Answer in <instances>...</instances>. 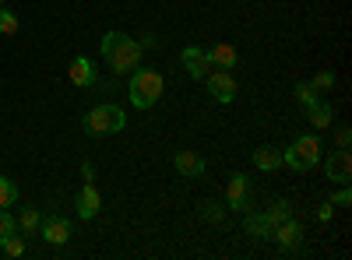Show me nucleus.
<instances>
[{
    "label": "nucleus",
    "mask_w": 352,
    "mask_h": 260,
    "mask_svg": "<svg viewBox=\"0 0 352 260\" xmlns=\"http://www.w3.org/2000/svg\"><path fill=\"white\" fill-rule=\"evenodd\" d=\"M99 49H102L106 64H109L116 74H131V71L141 64V53H144V46H141L138 39L124 36V32H106Z\"/></svg>",
    "instance_id": "1"
},
{
    "label": "nucleus",
    "mask_w": 352,
    "mask_h": 260,
    "mask_svg": "<svg viewBox=\"0 0 352 260\" xmlns=\"http://www.w3.org/2000/svg\"><path fill=\"white\" fill-rule=\"evenodd\" d=\"M162 88H166V81H162V74L152 71V67H138V71L131 74V84H127L134 109H152V106L162 99Z\"/></svg>",
    "instance_id": "2"
},
{
    "label": "nucleus",
    "mask_w": 352,
    "mask_h": 260,
    "mask_svg": "<svg viewBox=\"0 0 352 260\" xmlns=\"http://www.w3.org/2000/svg\"><path fill=\"white\" fill-rule=\"evenodd\" d=\"M127 127V113L120 109V106H109V102H102V106H92L85 113V130L92 134V137H106V134H120Z\"/></svg>",
    "instance_id": "3"
},
{
    "label": "nucleus",
    "mask_w": 352,
    "mask_h": 260,
    "mask_svg": "<svg viewBox=\"0 0 352 260\" xmlns=\"http://www.w3.org/2000/svg\"><path fill=\"white\" fill-rule=\"evenodd\" d=\"M320 162V137L317 134H303L282 152V165H289L292 172H307Z\"/></svg>",
    "instance_id": "4"
},
{
    "label": "nucleus",
    "mask_w": 352,
    "mask_h": 260,
    "mask_svg": "<svg viewBox=\"0 0 352 260\" xmlns=\"http://www.w3.org/2000/svg\"><path fill=\"white\" fill-rule=\"evenodd\" d=\"M204 84H208V95L222 106H229L232 99H236V78H232V71H212L208 78H204Z\"/></svg>",
    "instance_id": "5"
},
{
    "label": "nucleus",
    "mask_w": 352,
    "mask_h": 260,
    "mask_svg": "<svg viewBox=\"0 0 352 260\" xmlns=\"http://www.w3.org/2000/svg\"><path fill=\"white\" fill-rule=\"evenodd\" d=\"M71 233H74L71 218H64V215H50V218H43V225H39V233H36V236H43V243H50V246H64V243L71 239Z\"/></svg>",
    "instance_id": "6"
},
{
    "label": "nucleus",
    "mask_w": 352,
    "mask_h": 260,
    "mask_svg": "<svg viewBox=\"0 0 352 260\" xmlns=\"http://www.w3.org/2000/svg\"><path fill=\"white\" fill-rule=\"evenodd\" d=\"M180 60H184V71H187L190 78H197V81H204V78L215 71L212 60H208V49H201V46H184Z\"/></svg>",
    "instance_id": "7"
},
{
    "label": "nucleus",
    "mask_w": 352,
    "mask_h": 260,
    "mask_svg": "<svg viewBox=\"0 0 352 260\" xmlns=\"http://www.w3.org/2000/svg\"><path fill=\"white\" fill-rule=\"evenodd\" d=\"M324 172H328V180H331V183H349V180H352V155H349V148L331 152Z\"/></svg>",
    "instance_id": "8"
},
{
    "label": "nucleus",
    "mask_w": 352,
    "mask_h": 260,
    "mask_svg": "<svg viewBox=\"0 0 352 260\" xmlns=\"http://www.w3.org/2000/svg\"><path fill=\"white\" fill-rule=\"evenodd\" d=\"M272 239H278L285 250H296V246L303 243V225H300L296 218H285V222H278V225H275Z\"/></svg>",
    "instance_id": "9"
},
{
    "label": "nucleus",
    "mask_w": 352,
    "mask_h": 260,
    "mask_svg": "<svg viewBox=\"0 0 352 260\" xmlns=\"http://www.w3.org/2000/svg\"><path fill=\"white\" fill-rule=\"evenodd\" d=\"M247 193H250L247 176H243V172H232V176H229V187H226L229 208H232V211H247Z\"/></svg>",
    "instance_id": "10"
},
{
    "label": "nucleus",
    "mask_w": 352,
    "mask_h": 260,
    "mask_svg": "<svg viewBox=\"0 0 352 260\" xmlns=\"http://www.w3.org/2000/svg\"><path fill=\"white\" fill-rule=\"evenodd\" d=\"M99 208H102V197H99V190H96V183H85V190L78 193V218H96L99 215Z\"/></svg>",
    "instance_id": "11"
},
{
    "label": "nucleus",
    "mask_w": 352,
    "mask_h": 260,
    "mask_svg": "<svg viewBox=\"0 0 352 260\" xmlns=\"http://www.w3.org/2000/svg\"><path fill=\"white\" fill-rule=\"evenodd\" d=\"M208 60H212L215 71H232V67L240 64V53L232 49L229 43H215V46L208 49Z\"/></svg>",
    "instance_id": "12"
},
{
    "label": "nucleus",
    "mask_w": 352,
    "mask_h": 260,
    "mask_svg": "<svg viewBox=\"0 0 352 260\" xmlns=\"http://www.w3.org/2000/svg\"><path fill=\"white\" fill-rule=\"evenodd\" d=\"M176 172L180 176H187V180H197L201 172H204V158L197 155V152H176Z\"/></svg>",
    "instance_id": "13"
},
{
    "label": "nucleus",
    "mask_w": 352,
    "mask_h": 260,
    "mask_svg": "<svg viewBox=\"0 0 352 260\" xmlns=\"http://www.w3.org/2000/svg\"><path fill=\"white\" fill-rule=\"evenodd\" d=\"M71 81L78 84V88H92L96 84V67H92V60H85V56H78V60H71Z\"/></svg>",
    "instance_id": "14"
},
{
    "label": "nucleus",
    "mask_w": 352,
    "mask_h": 260,
    "mask_svg": "<svg viewBox=\"0 0 352 260\" xmlns=\"http://www.w3.org/2000/svg\"><path fill=\"white\" fill-rule=\"evenodd\" d=\"M243 225H247V236H254V239H272V233H275L272 222L264 218V211H247Z\"/></svg>",
    "instance_id": "15"
},
{
    "label": "nucleus",
    "mask_w": 352,
    "mask_h": 260,
    "mask_svg": "<svg viewBox=\"0 0 352 260\" xmlns=\"http://www.w3.org/2000/svg\"><path fill=\"white\" fill-rule=\"evenodd\" d=\"M254 165H257L261 172H275V169L282 165V152L272 148V144H261V148L254 152Z\"/></svg>",
    "instance_id": "16"
},
{
    "label": "nucleus",
    "mask_w": 352,
    "mask_h": 260,
    "mask_svg": "<svg viewBox=\"0 0 352 260\" xmlns=\"http://www.w3.org/2000/svg\"><path fill=\"white\" fill-rule=\"evenodd\" d=\"M307 113H310V123H314L317 130H328V127H331V102H328V99H317Z\"/></svg>",
    "instance_id": "17"
},
{
    "label": "nucleus",
    "mask_w": 352,
    "mask_h": 260,
    "mask_svg": "<svg viewBox=\"0 0 352 260\" xmlns=\"http://www.w3.org/2000/svg\"><path fill=\"white\" fill-rule=\"evenodd\" d=\"M39 225H43V215H39V208H21L18 228H21L25 236H36V233H39Z\"/></svg>",
    "instance_id": "18"
},
{
    "label": "nucleus",
    "mask_w": 352,
    "mask_h": 260,
    "mask_svg": "<svg viewBox=\"0 0 352 260\" xmlns=\"http://www.w3.org/2000/svg\"><path fill=\"white\" fill-rule=\"evenodd\" d=\"M25 236H18V233H11V236H0V253L4 257H25Z\"/></svg>",
    "instance_id": "19"
},
{
    "label": "nucleus",
    "mask_w": 352,
    "mask_h": 260,
    "mask_svg": "<svg viewBox=\"0 0 352 260\" xmlns=\"http://www.w3.org/2000/svg\"><path fill=\"white\" fill-rule=\"evenodd\" d=\"M264 218H268V222H272V228H275L278 222L292 218V204H289V200H275V204H272L268 211H264Z\"/></svg>",
    "instance_id": "20"
},
{
    "label": "nucleus",
    "mask_w": 352,
    "mask_h": 260,
    "mask_svg": "<svg viewBox=\"0 0 352 260\" xmlns=\"http://www.w3.org/2000/svg\"><path fill=\"white\" fill-rule=\"evenodd\" d=\"M18 187L8 180V176H0V208H11V204H18Z\"/></svg>",
    "instance_id": "21"
},
{
    "label": "nucleus",
    "mask_w": 352,
    "mask_h": 260,
    "mask_svg": "<svg viewBox=\"0 0 352 260\" xmlns=\"http://www.w3.org/2000/svg\"><path fill=\"white\" fill-rule=\"evenodd\" d=\"M317 99H320V95H317V88H314V84H303V81L296 84V102H300L303 109H310Z\"/></svg>",
    "instance_id": "22"
},
{
    "label": "nucleus",
    "mask_w": 352,
    "mask_h": 260,
    "mask_svg": "<svg viewBox=\"0 0 352 260\" xmlns=\"http://www.w3.org/2000/svg\"><path fill=\"white\" fill-rule=\"evenodd\" d=\"M11 233H18V218L8 208H0V236H11Z\"/></svg>",
    "instance_id": "23"
},
{
    "label": "nucleus",
    "mask_w": 352,
    "mask_h": 260,
    "mask_svg": "<svg viewBox=\"0 0 352 260\" xmlns=\"http://www.w3.org/2000/svg\"><path fill=\"white\" fill-rule=\"evenodd\" d=\"M18 28H21V25H18V18H14L11 11H4V8H0V32H4V36H14Z\"/></svg>",
    "instance_id": "24"
},
{
    "label": "nucleus",
    "mask_w": 352,
    "mask_h": 260,
    "mask_svg": "<svg viewBox=\"0 0 352 260\" xmlns=\"http://www.w3.org/2000/svg\"><path fill=\"white\" fill-rule=\"evenodd\" d=\"M310 84H314V88H317V92H328V88H331V84H335V74H331V71H320V74H317V78H314Z\"/></svg>",
    "instance_id": "25"
},
{
    "label": "nucleus",
    "mask_w": 352,
    "mask_h": 260,
    "mask_svg": "<svg viewBox=\"0 0 352 260\" xmlns=\"http://www.w3.org/2000/svg\"><path fill=\"white\" fill-rule=\"evenodd\" d=\"M201 215L208 218V222H226V211L219 204H212V200H208V204H201Z\"/></svg>",
    "instance_id": "26"
},
{
    "label": "nucleus",
    "mask_w": 352,
    "mask_h": 260,
    "mask_svg": "<svg viewBox=\"0 0 352 260\" xmlns=\"http://www.w3.org/2000/svg\"><path fill=\"white\" fill-rule=\"evenodd\" d=\"M331 204H335V208H349V204H352V190H349L345 183H342V190L331 197Z\"/></svg>",
    "instance_id": "27"
},
{
    "label": "nucleus",
    "mask_w": 352,
    "mask_h": 260,
    "mask_svg": "<svg viewBox=\"0 0 352 260\" xmlns=\"http://www.w3.org/2000/svg\"><path fill=\"white\" fill-rule=\"evenodd\" d=\"M349 141H352L349 127H338V148H349Z\"/></svg>",
    "instance_id": "28"
},
{
    "label": "nucleus",
    "mask_w": 352,
    "mask_h": 260,
    "mask_svg": "<svg viewBox=\"0 0 352 260\" xmlns=\"http://www.w3.org/2000/svg\"><path fill=\"white\" fill-rule=\"evenodd\" d=\"M81 176H85V183H96V169L85 162V165H81Z\"/></svg>",
    "instance_id": "29"
},
{
    "label": "nucleus",
    "mask_w": 352,
    "mask_h": 260,
    "mask_svg": "<svg viewBox=\"0 0 352 260\" xmlns=\"http://www.w3.org/2000/svg\"><path fill=\"white\" fill-rule=\"evenodd\" d=\"M331 211H335V204H324V208L317 211V218H320V222H328V218H331Z\"/></svg>",
    "instance_id": "30"
},
{
    "label": "nucleus",
    "mask_w": 352,
    "mask_h": 260,
    "mask_svg": "<svg viewBox=\"0 0 352 260\" xmlns=\"http://www.w3.org/2000/svg\"><path fill=\"white\" fill-rule=\"evenodd\" d=\"M0 8H4V0H0Z\"/></svg>",
    "instance_id": "31"
}]
</instances>
